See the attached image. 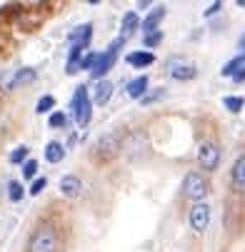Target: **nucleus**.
Returning <instances> with one entry per match:
<instances>
[{
    "label": "nucleus",
    "instance_id": "1",
    "mask_svg": "<svg viewBox=\"0 0 245 252\" xmlns=\"http://www.w3.org/2000/svg\"><path fill=\"white\" fill-rule=\"evenodd\" d=\"M58 250H60V240L50 225H40L28 240V252H58Z\"/></svg>",
    "mask_w": 245,
    "mask_h": 252
},
{
    "label": "nucleus",
    "instance_id": "2",
    "mask_svg": "<svg viewBox=\"0 0 245 252\" xmlns=\"http://www.w3.org/2000/svg\"><path fill=\"white\" fill-rule=\"evenodd\" d=\"M208 192H210V185H208V180L203 177V172H188L185 175V180H183V195L188 200L203 202Z\"/></svg>",
    "mask_w": 245,
    "mask_h": 252
},
{
    "label": "nucleus",
    "instance_id": "3",
    "mask_svg": "<svg viewBox=\"0 0 245 252\" xmlns=\"http://www.w3.org/2000/svg\"><path fill=\"white\" fill-rule=\"evenodd\" d=\"M198 162L208 172L218 170V165H220V148L215 145L213 140H203L200 142V148H198Z\"/></svg>",
    "mask_w": 245,
    "mask_h": 252
},
{
    "label": "nucleus",
    "instance_id": "4",
    "mask_svg": "<svg viewBox=\"0 0 245 252\" xmlns=\"http://www.w3.org/2000/svg\"><path fill=\"white\" fill-rule=\"evenodd\" d=\"M73 113H75V120H78L80 127H85V125L90 123L93 110H90V95H88V88H85V85L78 88V93H75V97H73Z\"/></svg>",
    "mask_w": 245,
    "mask_h": 252
},
{
    "label": "nucleus",
    "instance_id": "5",
    "mask_svg": "<svg viewBox=\"0 0 245 252\" xmlns=\"http://www.w3.org/2000/svg\"><path fill=\"white\" fill-rule=\"evenodd\" d=\"M165 67H168V75L175 78V80H193L195 73H198L195 65L188 58H170Z\"/></svg>",
    "mask_w": 245,
    "mask_h": 252
},
{
    "label": "nucleus",
    "instance_id": "6",
    "mask_svg": "<svg viewBox=\"0 0 245 252\" xmlns=\"http://www.w3.org/2000/svg\"><path fill=\"white\" fill-rule=\"evenodd\" d=\"M120 150H123L120 132H105V135L98 140V155H100L103 160H110V158H115Z\"/></svg>",
    "mask_w": 245,
    "mask_h": 252
},
{
    "label": "nucleus",
    "instance_id": "7",
    "mask_svg": "<svg viewBox=\"0 0 245 252\" xmlns=\"http://www.w3.org/2000/svg\"><path fill=\"white\" fill-rule=\"evenodd\" d=\"M120 43H123V40L118 38V40H115L108 50H105L103 55H98L95 67H93V78H98V80H100V78H103V75L108 73V70H110L113 65H115V58H118V48H120Z\"/></svg>",
    "mask_w": 245,
    "mask_h": 252
},
{
    "label": "nucleus",
    "instance_id": "8",
    "mask_svg": "<svg viewBox=\"0 0 245 252\" xmlns=\"http://www.w3.org/2000/svg\"><path fill=\"white\" fill-rule=\"evenodd\" d=\"M208 225H210V205L195 202V205L190 207V227H193L195 232H205Z\"/></svg>",
    "mask_w": 245,
    "mask_h": 252
},
{
    "label": "nucleus",
    "instance_id": "9",
    "mask_svg": "<svg viewBox=\"0 0 245 252\" xmlns=\"http://www.w3.org/2000/svg\"><path fill=\"white\" fill-rule=\"evenodd\" d=\"M60 192H63L65 197H78V195L83 192L80 177H75V175H65V177L60 180Z\"/></svg>",
    "mask_w": 245,
    "mask_h": 252
},
{
    "label": "nucleus",
    "instance_id": "10",
    "mask_svg": "<svg viewBox=\"0 0 245 252\" xmlns=\"http://www.w3.org/2000/svg\"><path fill=\"white\" fill-rule=\"evenodd\" d=\"M230 180H233V188L245 192V155H240L233 165V172H230Z\"/></svg>",
    "mask_w": 245,
    "mask_h": 252
},
{
    "label": "nucleus",
    "instance_id": "11",
    "mask_svg": "<svg viewBox=\"0 0 245 252\" xmlns=\"http://www.w3.org/2000/svg\"><path fill=\"white\" fill-rule=\"evenodd\" d=\"M110 95H113V83L110 80H100L95 85V102L98 105H105V102L110 100Z\"/></svg>",
    "mask_w": 245,
    "mask_h": 252
},
{
    "label": "nucleus",
    "instance_id": "12",
    "mask_svg": "<svg viewBox=\"0 0 245 252\" xmlns=\"http://www.w3.org/2000/svg\"><path fill=\"white\" fill-rule=\"evenodd\" d=\"M163 18H165V8H155V10L143 20V32H148V35H150V32H155V25H158Z\"/></svg>",
    "mask_w": 245,
    "mask_h": 252
},
{
    "label": "nucleus",
    "instance_id": "13",
    "mask_svg": "<svg viewBox=\"0 0 245 252\" xmlns=\"http://www.w3.org/2000/svg\"><path fill=\"white\" fill-rule=\"evenodd\" d=\"M135 28H138V15H135V13H128V15L123 18V28H120V40H128L130 35L135 32Z\"/></svg>",
    "mask_w": 245,
    "mask_h": 252
},
{
    "label": "nucleus",
    "instance_id": "14",
    "mask_svg": "<svg viewBox=\"0 0 245 252\" xmlns=\"http://www.w3.org/2000/svg\"><path fill=\"white\" fill-rule=\"evenodd\" d=\"M65 158V148L60 145V142H48V148H45V160L48 162H60Z\"/></svg>",
    "mask_w": 245,
    "mask_h": 252
},
{
    "label": "nucleus",
    "instance_id": "15",
    "mask_svg": "<svg viewBox=\"0 0 245 252\" xmlns=\"http://www.w3.org/2000/svg\"><path fill=\"white\" fill-rule=\"evenodd\" d=\"M145 90H148V78H145V75L135 78V80L128 85V95H130V97H143Z\"/></svg>",
    "mask_w": 245,
    "mask_h": 252
},
{
    "label": "nucleus",
    "instance_id": "16",
    "mask_svg": "<svg viewBox=\"0 0 245 252\" xmlns=\"http://www.w3.org/2000/svg\"><path fill=\"white\" fill-rule=\"evenodd\" d=\"M128 63L135 65V67H143V65H153L155 58H153V53H130L128 55Z\"/></svg>",
    "mask_w": 245,
    "mask_h": 252
},
{
    "label": "nucleus",
    "instance_id": "17",
    "mask_svg": "<svg viewBox=\"0 0 245 252\" xmlns=\"http://www.w3.org/2000/svg\"><path fill=\"white\" fill-rule=\"evenodd\" d=\"M35 80V70L33 67H23V70H15V88H20V85H25V83H33Z\"/></svg>",
    "mask_w": 245,
    "mask_h": 252
},
{
    "label": "nucleus",
    "instance_id": "18",
    "mask_svg": "<svg viewBox=\"0 0 245 252\" xmlns=\"http://www.w3.org/2000/svg\"><path fill=\"white\" fill-rule=\"evenodd\" d=\"M223 105L228 107L230 113H240V110H243V105H245V100H243V97L230 95V97H225V100H223Z\"/></svg>",
    "mask_w": 245,
    "mask_h": 252
},
{
    "label": "nucleus",
    "instance_id": "19",
    "mask_svg": "<svg viewBox=\"0 0 245 252\" xmlns=\"http://www.w3.org/2000/svg\"><path fill=\"white\" fill-rule=\"evenodd\" d=\"M53 105H55V97H53V95H45V97H40V100H38V107H35V113H40V115H43V113H48V110H50Z\"/></svg>",
    "mask_w": 245,
    "mask_h": 252
},
{
    "label": "nucleus",
    "instance_id": "20",
    "mask_svg": "<svg viewBox=\"0 0 245 252\" xmlns=\"http://www.w3.org/2000/svg\"><path fill=\"white\" fill-rule=\"evenodd\" d=\"M8 197H10L13 202H18V200L23 197V185H20V183H10V185H8Z\"/></svg>",
    "mask_w": 245,
    "mask_h": 252
},
{
    "label": "nucleus",
    "instance_id": "21",
    "mask_svg": "<svg viewBox=\"0 0 245 252\" xmlns=\"http://www.w3.org/2000/svg\"><path fill=\"white\" fill-rule=\"evenodd\" d=\"M65 125H68L65 113H53L50 115V127H65Z\"/></svg>",
    "mask_w": 245,
    "mask_h": 252
},
{
    "label": "nucleus",
    "instance_id": "22",
    "mask_svg": "<svg viewBox=\"0 0 245 252\" xmlns=\"http://www.w3.org/2000/svg\"><path fill=\"white\" fill-rule=\"evenodd\" d=\"M25 158H28V148H25V145H23V148H18V150H13V153H10V162H15V165H18V162H23V160H25Z\"/></svg>",
    "mask_w": 245,
    "mask_h": 252
},
{
    "label": "nucleus",
    "instance_id": "23",
    "mask_svg": "<svg viewBox=\"0 0 245 252\" xmlns=\"http://www.w3.org/2000/svg\"><path fill=\"white\" fill-rule=\"evenodd\" d=\"M35 170H38V162H35V160H28V162L23 165V177H33Z\"/></svg>",
    "mask_w": 245,
    "mask_h": 252
},
{
    "label": "nucleus",
    "instance_id": "24",
    "mask_svg": "<svg viewBox=\"0 0 245 252\" xmlns=\"http://www.w3.org/2000/svg\"><path fill=\"white\" fill-rule=\"evenodd\" d=\"M160 40H163V32H160V30H155V32H150L148 38H145V45H148V48H153V45H158Z\"/></svg>",
    "mask_w": 245,
    "mask_h": 252
},
{
    "label": "nucleus",
    "instance_id": "25",
    "mask_svg": "<svg viewBox=\"0 0 245 252\" xmlns=\"http://www.w3.org/2000/svg\"><path fill=\"white\" fill-rule=\"evenodd\" d=\"M45 185H48V180H45V177L35 180V183H33V188H30V195H38L40 190H45Z\"/></svg>",
    "mask_w": 245,
    "mask_h": 252
},
{
    "label": "nucleus",
    "instance_id": "26",
    "mask_svg": "<svg viewBox=\"0 0 245 252\" xmlns=\"http://www.w3.org/2000/svg\"><path fill=\"white\" fill-rule=\"evenodd\" d=\"M95 60H98V55L90 53V55H85V58L80 60V67H90V70H93V67H95Z\"/></svg>",
    "mask_w": 245,
    "mask_h": 252
},
{
    "label": "nucleus",
    "instance_id": "27",
    "mask_svg": "<svg viewBox=\"0 0 245 252\" xmlns=\"http://www.w3.org/2000/svg\"><path fill=\"white\" fill-rule=\"evenodd\" d=\"M220 8H223V5H220V3H213V5H210V8H208V10H205V15H215V13H218V10H220Z\"/></svg>",
    "mask_w": 245,
    "mask_h": 252
},
{
    "label": "nucleus",
    "instance_id": "28",
    "mask_svg": "<svg viewBox=\"0 0 245 252\" xmlns=\"http://www.w3.org/2000/svg\"><path fill=\"white\" fill-rule=\"evenodd\" d=\"M233 78H235V80H238V83H240V80H245V70H238V73H235V75H233Z\"/></svg>",
    "mask_w": 245,
    "mask_h": 252
},
{
    "label": "nucleus",
    "instance_id": "29",
    "mask_svg": "<svg viewBox=\"0 0 245 252\" xmlns=\"http://www.w3.org/2000/svg\"><path fill=\"white\" fill-rule=\"evenodd\" d=\"M240 50L245 53V35H243V38H240Z\"/></svg>",
    "mask_w": 245,
    "mask_h": 252
}]
</instances>
